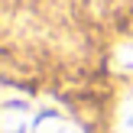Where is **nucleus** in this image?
I'll return each instance as SVG.
<instances>
[{
  "label": "nucleus",
  "instance_id": "f257e3e1",
  "mask_svg": "<svg viewBox=\"0 0 133 133\" xmlns=\"http://www.w3.org/2000/svg\"><path fill=\"white\" fill-rule=\"evenodd\" d=\"M3 133H81V127H75L58 110L32 107L29 101L6 97L3 101Z\"/></svg>",
  "mask_w": 133,
  "mask_h": 133
},
{
  "label": "nucleus",
  "instance_id": "f03ea898",
  "mask_svg": "<svg viewBox=\"0 0 133 133\" xmlns=\"http://www.w3.org/2000/svg\"><path fill=\"white\" fill-rule=\"evenodd\" d=\"M117 133H133V94L120 104V114H117Z\"/></svg>",
  "mask_w": 133,
  "mask_h": 133
}]
</instances>
